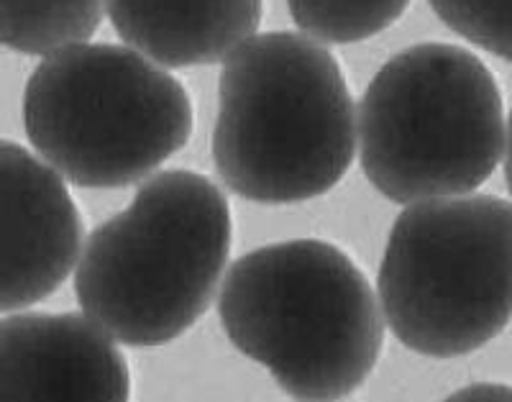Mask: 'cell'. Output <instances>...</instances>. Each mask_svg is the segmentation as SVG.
I'll use <instances>...</instances> for the list:
<instances>
[{"label": "cell", "instance_id": "obj_1", "mask_svg": "<svg viewBox=\"0 0 512 402\" xmlns=\"http://www.w3.org/2000/svg\"><path fill=\"white\" fill-rule=\"evenodd\" d=\"M356 108L336 57L292 31L251 36L223 62L213 162L233 193L285 205L344 180Z\"/></svg>", "mask_w": 512, "mask_h": 402}, {"label": "cell", "instance_id": "obj_2", "mask_svg": "<svg viewBox=\"0 0 512 402\" xmlns=\"http://www.w3.org/2000/svg\"><path fill=\"white\" fill-rule=\"evenodd\" d=\"M228 341L300 402H338L374 372L384 346L379 295L338 246L269 244L233 262L218 298Z\"/></svg>", "mask_w": 512, "mask_h": 402}, {"label": "cell", "instance_id": "obj_3", "mask_svg": "<svg viewBox=\"0 0 512 402\" xmlns=\"http://www.w3.org/2000/svg\"><path fill=\"white\" fill-rule=\"evenodd\" d=\"M231 239L228 200L208 177L162 172L88 236L75 267L77 303L116 344H169L216 298Z\"/></svg>", "mask_w": 512, "mask_h": 402}, {"label": "cell", "instance_id": "obj_4", "mask_svg": "<svg viewBox=\"0 0 512 402\" xmlns=\"http://www.w3.org/2000/svg\"><path fill=\"white\" fill-rule=\"evenodd\" d=\"M505 139L495 77L456 44L425 41L395 54L359 105L361 169L374 190L400 205L482 187Z\"/></svg>", "mask_w": 512, "mask_h": 402}, {"label": "cell", "instance_id": "obj_5", "mask_svg": "<svg viewBox=\"0 0 512 402\" xmlns=\"http://www.w3.org/2000/svg\"><path fill=\"white\" fill-rule=\"evenodd\" d=\"M24 126L64 180L113 190L180 152L192 134V103L177 77L136 49L82 41L31 72Z\"/></svg>", "mask_w": 512, "mask_h": 402}, {"label": "cell", "instance_id": "obj_6", "mask_svg": "<svg viewBox=\"0 0 512 402\" xmlns=\"http://www.w3.org/2000/svg\"><path fill=\"white\" fill-rule=\"evenodd\" d=\"M402 346L454 359L512 321V203L495 195L410 203L387 239L377 280Z\"/></svg>", "mask_w": 512, "mask_h": 402}, {"label": "cell", "instance_id": "obj_7", "mask_svg": "<svg viewBox=\"0 0 512 402\" xmlns=\"http://www.w3.org/2000/svg\"><path fill=\"white\" fill-rule=\"evenodd\" d=\"M82 254V218L64 177L0 141V313L52 298Z\"/></svg>", "mask_w": 512, "mask_h": 402}, {"label": "cell", "instance_id": "obj_8", "mask_svg": "<svg viewBox=\"0 0 512 402\" xmlns=\"http://www.w3.org/2000/svg\"><path fill=\"white\" fill-rule=\"evenodd\" d=\"M128 400L126 359L85 313H18L0 321V402Z\"/></svg>", "mask_w": 512, "mask_h": 402}, {"label": "cell", "instance_id": "obj_9", "mask_svg": "<svg viewBox=\"0 0 512 402\" xmlns=\"http://www.w3.org/2000/svg\"><path fill=\"white\" fill-rule=\"evenodd\" d=\"M128 47L169 70L226 62L256 36L264 0H105Z\"/></svg>", "mask_w": 512, "mask_h": 402}, {"label": "cell", "instance_id": "obj_10", "mask_svg": "<svg viewBox=\"0 0 512 402\" xmlns=\"http://www.w3.org/2000/svg\"><path fill=\"white\" fill-rule=\"evenodd\" d=\"M105 0H0V47L52 54L90 41L103 21Z\"/></svg>", "mask_w": 512, "mask_h": 402}, {"label": "cell", "instance_id": "obj_11", "mask_svg": "<svg viewBox=\"0 0 512 402\" xmlns=\"http://www.w3.org/2000/svg\"><path fill=\"white\" fill-rule=\"evenodd\" d=\"M300 31L323 44H354L390 29L410 0H287Z\"/></svg>", "mask_w": 512, "mask_h": 402}, {"label": "cell", "instance_id": "obj_12", "mask_svg": "<svg viewBox=\"0 0 512 402\" xmlns=\"http://www.w3.org/2000/svg\"><path fill=\"white\" fill-rule=\"evenodd\" d=\"M451 31L512 65V0H428Z\"/></svg>", "mask_w": 512, "mask_h": 402}, {"label": "cell", "instance_id": "obj_13", "mask_svg": "<svg viewBox=\"0 0 512 402\" xmlns=\"http://www.w3.org/2000/svg\"><path fill=\"white\" fill-rule=\"evenodd\" d=\"M443 402H512V387L500 382H479L448 395Z\"/></svg>", "mask_w": 512, "mask_h": 402}, {"label": "cell", "instance_id": "obj_14", "mask_svg": "<svg viewBox=\"0 0 512 402\" xmlns=\"http://www.w3.org/2000/svg\"><path fill=\"white\" fill-rule=\"evenodd\" d=\"M505 177L512 195V111H510V121H507V139H505Z\"/></svg>", "mask_w": 512, "mask_h": 402}]
</instances>
